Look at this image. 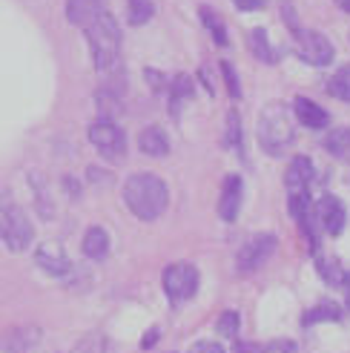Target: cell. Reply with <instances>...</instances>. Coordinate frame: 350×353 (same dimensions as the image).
<instances>
[{
  "instance_id": "cell-1",
  "label": "cell",
  "mask_w": 350,
  "mask_h": 353,
  "mask_svg": "<svg viewBox=\"0 0 350 353\" xmlns=\"http://www.w3.org/2000/svg\"><path fill=\"white\" fill-rule=\"evenodd\" d=\"M124 201L132 210L135 219L141 221H155L169 201V190L167 184L152 172H135L124 184Z\"/></svg>"
},
{
  "instance_id": "cell-2",
  "label": "cell",
  "mask_w": 350,
  "mask_h": 353,
  "mask_svg": "<svg viewBox=\"0 0 350 353\" xmlns=\"http://www.w3.org/2000/svg\"><path fill=\"white\" fill-rule=\"evenodd\" d=\"M83 32H86V41H90V49H92L95 69L98 72H112L121 58V29L115 23V17L103 9Z\"/></svg>"
},
{
  "instance_id": "cell-3",
  "label": "cell",
  "mask_w": 350,
  "mask_h": 353,
  "mask_svg": "<svg viewBox=\"0 0 350 353\" xmlns=\"http://www.w3.org/2000/svg\"><path fill=\"white\" fill-rule=\"evenodd\" d=\"M296 138L293 130V118L287 112V107L282 103H267L265 112L258 118V144L270 155H282Z\"/></svg>"
},
{
  "instance_id": "cell-4",
  "label": "cell",
  "mask_w": 350,
  "mask_h": 353,
  "mask_svg": "<svg viewBox=\"0 0 350 353\" xmlns=\"http://www.w3.org/2000/svg\"><path fill=\"white\" fill-rule=\"evenodd\" d=\"M0 236H3L6 247L12 253H23L34 239V227L29 216L23 213V207H17L12 201H3V221H0Z\"/></svg>"
},
{
  "instance_id": "cell-5",
  "label": "cell",
  "mask_w": 350,
  "mask_h": 353,
  "mask_svg": "<svg viewBox=\"0 0 350 353\" xmlns=\"http://www.w3.org/2000/svg\"><path fill=\"white\" fill-rule=\"evenodd\" d=\"M90 141L103 158H110V161H124L127 135L115 121H95L90 127Z\"/></svg>"
},
{
  "instance_id": "cell-6",
  "label": "cell",
  "mask_w": 350,
  "mask_h": 353,
  "mask_svg": "<svg viewBox=\"0 0 350 353\" xmlns=\"http://www.w3.org/2000/svg\"><path fill=\"white\" fill-rule=\"evenodd\" d=\"M196 290H198V270L192 264H172V268L164 270V293L175 305L192 299Z\"/></svg>"
},
{
  "instance_id": "cell-7",
  "label": "cell",
  "mask_w": 350,
  "mask_h": 353,
  "mask_svg": "<svg viewBox=\"0 0 350 353\" xmlns=\"http://www.w3.org/2000/svg\"><path fill=\"white\" fill-rule=\"evenodd\" d=\"M296 55L310 66H327V63H333L336 49L322 32L305 29V32H299V38H296Z\"/></svg>"
},
{
  "instance_id": "cell-8",
  "label": "cell",
  "mask_w": 350,
  "mask_h": 353,
  "mask_svg": "<svg viewBox=\"0 0 350 353\" xmlns=\"http://www.w3.org/2000/svg\"><path fill=\"white\" fill-rule=\"evenodd\" d=\"M276 250V236L265 233V236H253L250 241H244L241 244V250L236 256V264H238V270L241 273H253L258 270L261 264H265Z\"/></svg>"
},
{
  "instance_id": "cell-9",
  "label": "cell",
  "mask_w": 350,
  "mask_h": 353,
  "mask_svg": "<svg viewBox=\"0 0 350 353\" xmlns=\"http://www.w3.org/2000/svg\"><path fill=\"white\" fill-rule=\"evenodd\" d=\"M34 261H38V268H43L49 276H66L69 270H72L69 256L63 253V247L55 244V241H43L38 250H34Z\"/></svg>"
},
{
  "instance_id": "cell-10",
  "label": "cell",
  "mask_w": 350,
  "mask_h": 353,
  "mask_svg": "<svg viewBox=\"0 0 350 353\" xmlns=\"http://www.w3.org/2000/svg\"><path fill=\"white\" fill-rule=\"evenodd\" d=\"M241 196H244L241 175H227L224 187H221V201H218V216L224 221H236L238 210H241Z\"/></svg>"
},
{
  "instance_id": "cell-11",
  "label": "cell",
  "mask_w": 350,
  "mask_h": 353,
  "mask_svg": "<svg viewBox=\"0 0 350 353\" xmlns=\"http://www.w3.org/2000/svg\"><path fill=\"white\" fill-rule=\"evenodd\" d=\"M344 219H347L344 204L336 196H325L319 201V221H322V227L330 236H339L344 230Z\"/></svg>"
},
{
  "instance_id": "cell-12",
  "label": "cell",
  "mask_w": 350,
  "mask_h": 353,
  "mask_svg": "<svg viewBox=\"0 0 350 353\" xmlns=\"http://www.w3.org/2000/svg\"><path fill=\"white\" fill-rule=\"evenodd\" d=\"M103 9H107L103 0H66V21L72 26L86 29Z\"/></svg>"
},
{
  "instance_id": "cell-13",
  "label": "cell",
  "mask_w": 350,
  "mask_h": 353,
  "mask_svg": "<svg viewBox=\"0 0 350 353\" xmlns=\"http://www.w3.org/2000/svg\"><path fill=\"white\" fill-rule=\"evenodd\" d=\"M310 181H313V161H310V158H305V155L293 158L290 167H287V175H285L287 190L290 192H302V190H307Z\"/></svg>"
},
{
  "instance_id": "cell-14",
  "label": "cell",
  "mask_w": 350,
  "mask_h": 353,
  "mask_svg": "<svg viewBox=\"0 0 350 353\" xmlns=\"http://www.w3.org/2000/svg\"><path fill=\"white\" fill-rule=\"evenodd\" d=\"M138 147H141V152L150 158H161L169 152V141H167L161 127H147V130H141V135H138Z\"/></svg>"
},
{
  "instance_id": "cell-15",
  "label": "cell",
  "mask_w": 350,
  "mask_h": 353,
  "mask_svg": "<svg viewBox=\"0 0 350 353\" xmlns=\"http://www.w3.org/2000/svg\"><path fill=\"white\" fill-rule=\"evenodd\" d=\"M296 115H299V121L305 123L307 130H325L327 127V112L319 107V103H313V101H307V98H296Z\"/></svg>"
},
{
  "instance_id": "cell-16",
  "label": "cell",
  "mask_w": 350,
  "mask_h": 353,
  "mask_svg": "<svg viewBox=\"0 0 350 353\" xmlns=\"http://www.w3.org/2000/svg\"><path fill=\"white\" fill-rule=\"evenodd\" d=\"M107 253H110V236H107V230H103V227H90L86 236H83V256L101 261V259H107Z\"/></svg>"
},
{
  "instance_id": "cell-17",
  "label": "cell",
  "mask_w": 350,
  "mask_h": 353,
  "mask_svg": "<svg viewBox=\"0 0 350 353\" xmlns=\"http://www.w3.org/2000/svg\"><path fill=\"white\" fill-rule=\"evenodd\" d=\"M325 150L339 161H350V127L330 130L325 138Z\"/></svg>"
},
{
  "instance_id": "cell-18",
  "label": "cell",
  "mask_w": 350,
  "mask_h": 353,
  "mask_svg": "<svg viewBox=\"0 0 350 353\" xmlns=\"http://www.w3.org/2000/svg\"><path fill=\"white\" fill-rule=\"evenodd\" d=\"M339 319H342V307L336 302H322L302 316V325L310 327V325H319V322H339Z\"/></svg>"
},
{
  "instance_id": "cell-19",
  "label": "cell",
  "mask_w": 350,
  "mask_h": 353,
  "mask_svg": "<svg viewBox=\"0 0 350 353\" xmlns=\"http://www.w3.org/2000/svg\"><path fill=\"white\" fill-rule=\"evenodd\" d=\"M192 95V78L189 75H175V81L169 83V103H172V115L178 118L181 103Z\"/></svg>"
},
{
  "instance_id": "cell-20",
  "label": "cell",
  "mask_w": 350,
  "mask_h": 353,
  "mask_svg": "<svg viewBox=\"0 0 350 353\" xmlns=\"http://www.w3.org/2000/svg\"><path fill=\"white\" fill-rule=\"evenodd\" d=\"M250 49H253V55L258 61H265V63H276V52L267 41V32L265 29H253L250 32Z\"/></svg>"
},
{
  "instance_id": "cell-21",
  "label": "cell",
  "mask_w": 350,
  "mask_h": 353,
  "mask_svg": "<svg viewBox=\"0 0 350 353\" xmlns=\"http://www.w3.org/2000/svg\"><path fill=\"white\" fill-rule=\"evenodd\" d=\"M198 14H201V23L207 26V32L216 38V43H218V46H227V29H224V23H221L218 12H213L209 6H201Z\"/></svg>"
},
{
  "instance_id": "cell-22",
  "label": "cell",
  "mask_w": 350,
  "mask_h": 353,
  "mask_svg": "<svg viewBox=\"0 0 350 353\" xmlns=\"http://www.w3.org/2000/svg\"><path fill=\"white\" fill-rule=\"evenodd\" d=\"M152 14H155L152 0H127V17L132 26H144Z\"/></svg>"
},
{
  "instance_id": "cell-23",
  "label": "cell",
  "mask_w": 350,
  "mask_h": 353,
  "mask_svg": "<svg viewBox=\"0 0 350 353\" xmlns=\"http://www.w3.org/2000/svg\"><path fill=\"white\" fill-rule=\"evenodd\" d=\"M327 92L339 101H350V63L342 66L339 72L327 81Z\"/></svg>"
},
{
  "instance_id": "cell-24",
  "label": "cell",
  "mask_w": 350,
  "mask_h": 353,
  "mask_svg": "<svg viewBox=\"0 0 350 353\" xmlns=\"http://www.w3.org/2000/svg\"><path fill=\"white\" fill-rule=\"evenodd\" d=\"M95 103H98L101 121H112V118L121 112V101H118L112 92H107V90H101V92L95 95Z\"/></svg>"
},
{
  "instance_id": "cell-25",
  "label": "cell",
  "mask_w": 350,
  "mask_h": 353,
  "mask_svg": "<svg viewBox=\"0 0 350 353\" xmlns=\"http://www.w3.org/2000/svg\"><path fill=\"white\" fill-rule=\"evenodd\" d=\"M72 353H112L107 336H101V333H92V336H86L83 342H78V347Z\"/></svg>"
},
{
  "instance_id": "cell-26",
  "label": "cell",
  "mask_w": 350,
  "mask_h": 353,
  "mask_svg": "<svg viewBox=\"0 0 350 353\" xmlns=\"http://www.w3.org/2000/svg\"><path fill=\"white\" fill-rule=\"evenodd\" d=\"M227 147H241V115L236 110L227 112Z\"/></svg>"
},
{
  "instance_id": "cell-27",
  "label": "cell",
  "mask_w": 350,
  "mask_h": 353,
  "mask_svg": "<svg viewBox=\"0 0 350 353\" xmlns=\"http://www.w3.org/2000/svg\"><path fill=\"white\" fill-rule=\"evenodd\" d=\"M290 213H293L296 219H302V221L310 216V196H307V190L290 192Z\"/></svg>"
},
{
  "instance_id": "cell-28",
  "label": "cell",
  "mask_w": 350,
  "mask_h": 353,
  "mask_svg": "<svg viewBox=\"0 0 350 353\" xmlns=\"http://www.w3.org/2000/svg\"><path fill=\"white\" fill-rule=\"evenodd\" d=\"M238 325H241L238 313H236V310H224L221 319H218V333H221V336H227V339H236Z\"/></svg>"
},
{
  "instance_id": "cell-29",
  "label": "cell",
  "mask_w": 350,
  "mask_h": 353,
  "mask_svg": "<svg viewBox=\"0 0 350 353\" xmlns=\"http://www.w3.org/2000/svg\"><path fill=\"white\" fill-rule=\"evenodd\" d=\"M319 273H322V279L327 281V285H342L344 281V273L336 268L333 261H319Z\"/></svg>"
},
{
  "instance_id": "cell-30",
  "label": "cell",
  "mask_w": 350,
  "mask_h": 353,
  "mask_svg": "<svg viewBox=\"0 0 350 353\" xmlns=\"http://www.w3.org/2000/svg\"><path fill=\"white\" fill-rule=\"evenodd\" d=\"M221 72H224V78H227V92H230L233 98H238L241 95V86H238V75L233 72V66L230 63H221Z\"/></svg>"
},
{
  "instance_id": "cell-31",
  "label": "cell",
  "mask_w": 350,
  "mask_h": 353,
  "mask_svg": "<svg viewBox=\"0 0 350 353\" xmlns=\"http://www.w3.org/2000/svg\"><path fill=\"white\" fill-rule=\"evenodd\" d=\"M261 353H296V345L290 339H276V342H270Z\"/></svg>"
},
{
  "instance_id": "cell-32",
  "label": "cell",
  "mask_w": 350,
  "mask_h": 353,
  "mask_svg": "<svg viewBox=\"0 0 350 353\" xmlns=\"http://www.w3.org/2000/svg\"><path fill=\"white\" fill-rule=\"evenodd\" d=\"M189 353H224V347L218 345V342H196V345H192L189 347Z\"/></svg>"
},
{
  "instance_id": "cell-33",
  "label": "cell",
  "mask_w": 350,
  "mask_h": 353,
  "mask_svg": "<svg viewBox=\"0 0 350 353\" xmlns=\"http://www.w3.org/2000/svg\"><path fill=\"white\" fill-rule=\"evenodd\" d=\"M236 9L241 12H256V9H265L267 6V0H233Z\"/></svg>"
},
{
  "instance_id": "cell-34",
  "label": "cell",
  "mask_w": 350,
  "mask_h": 353,
  "mask_svg": "<svg viewBox=\"0 0 350 353\" xmlns=\"http://www.w3.org/2000/svg\"><path fill=\"white\" fill-rule=\"evenodd\" d=\"M282 12H285V17H287L290 29H299V23H296V9H293V3H282Z\"/></svg>"
},
{
  "instance_id": "cell-35",
  "label": "cell",
  "mask_w": 350,
  "mask_h": 353,
  "mask_svg": "<svg viewBox=\"0 0 350 353\" xmlns=\"http://www.w3.org/2000/svg\"><path fill=\"white\" fill-rule=\"evenodd\" d=\"M155 342H158V327H152V330H147V336L141 339V347H152Z\"/></svg>"
},
{
  "instance_id": "cell-36",
  "label": "cell",
  "mask_w": 350,
  "mask_h": 353,
  "mask_svg": "<svg viewBox=\"0 0 350 353\" xmlns=\"http://www.w3.org/2000/svg\"><path fill=\"white\" fill-rule=\"evenodd\" d=\"M147 78L152 81V90H164V83H167V81H164L158 72H152V69H147Z\"/></svg>"
},
{
  "instance_id": "cell-37",
  "label": "cell",
  "mask_w": 350,
  "mask_h": 353,
  "mask_svg": "<svg viewBox=\"0 0 350 353\" xmlns=\"http://www.w3.org/2000/svg\"><path fill=\"white\" fill-rule=\"evenodd\" d=\"M236 353H258V347L247 345V342H236Z\"/></svg>"
},
{
  "instance_id": "cell-38",
  "label": "cell",
  "mask_w": 350,
  "mask_h": 353,
  "mask_svg": "<svg viewBox=\"0 0 350 353\" xmlns=\"http://www.w3.org/2000/svg\"><path fill=\"white\" fill-rule=\"evenodd\" d=\"M342 288H344V299H347V307H350V273H344V281H342Z\"/></svg>"
},
{
  "instance_id": "cell-39",
  "label": "cell",
  "mask_w": 350,
  "mask_h": 353,
  "mask_svg": "<svg viewBox=\"0 0 350 353\" xmlns=\"http://www.w3.org/2000/svg\"><path fill=\"white\" fill-rule=\"evenodd\" d=\"M336 3H339V6H342L347 14H350V0H336Z\"/></svg>"
}]
</instances>
